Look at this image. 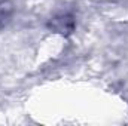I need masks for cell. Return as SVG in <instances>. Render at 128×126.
Instances as JSON below:
<instances>
[{
	"mask_svg": "<svg viewBox=\"0 0 128 126\" xmlns=\"http://www.w3.org/2000/svg\"><path fill=\"white\" fill-rule=\"evenodd\" d=\"M14 15V6L9 1H0V27L6 25Z\"/></svg>",
	"mask_w": 128,
	"mask_h": 126,
	"instance_id": "6da1fadb",
	"label": "cell"
}]
</instances>
